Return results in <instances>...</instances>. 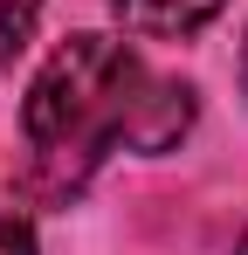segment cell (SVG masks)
I'll use <instances>...</instances> for the list:
<instances>
[{
	"label": "cell",
	"instance_id": "obj_1",
	"mask_svg": "<svg viewBox=\"0 0 248 255\" xmlns=\"http://www.w3.org/2000/svg\"><path fill=\"white\" fill-rule=\"evenodd\" d=\"M193 125V90L159 76L118 35H69L28 83L21 131L35 172L76 193L111 152H165Z\"/></svg>",
	"mask_w": 248,
	"mask_h": 255
},
{
	"label": "cell",
	"instance_id": "obj_6",
	"mask_svg": "<svg viewBox=\"0 0 248 255\" xmlns=\"http://www.w3.org/2000/svg\"><path fill=\"white\" fill-rule=\"evenodd\" d=\"M235 255H248V235H242V249H235Z\"/></svg>",
	"mask_w": 248,
	"mask_h": 255
},
{
	"label": "cell",
	"instance_id": "obj_2",
	"mask_svg": "<svg viewBox=\"0 0 248 255\" xmlns=\"http://www.w3.org/2000/svg\"><path fill=\"white\" fill-rule=\"evenodd\" d=\"M111 7H118L124 35H138V42H186L228 0H111Z\"/></svg>",
	"mask_w": 248,
	"mask_h": 255
},
{
	"label": "cell",
	"instance_id": "obj_5",
	"mask_svg": "<svg viewBox=\"0 0 248 255\" xmlns=\"http://www.w3.org/2000/svg\"><path fill=\"white\" fill-rule=\"evenodd\" d=\"M242 90H248V42H242Z\"/></svg>",
	"mask_w": 248,
	"mask_h": 255
},
{
	"label": "cell",
	"instance_id": "obj_4",
	"mask_svg": "<svg viewBox=\"0 0 248 255\" xmlns=\"http://www.w3.org/2000/svg\"><path fill=\"white\" fill-rule=\"evenodd\" d=\"M0 255H35V228L14 207H0Z\"/></svg>",
	"mask_w": 248,
	"mask_h": 255
},
{
	"label": "cell",
	"instance_id": "obj_3",
	"mask_svg": "<svg viewBox=\"0 0 248 255\" xmlns=\"http://www.w3.org/2000/svg\"><path fill=\"white\" fill-rule=\"evenodd\" d=\"M35 14H41V0H0V62L35 35Z\"/></svg>",
	"mask_w": 248,
	"mask_h": 255
}]
</instances>
